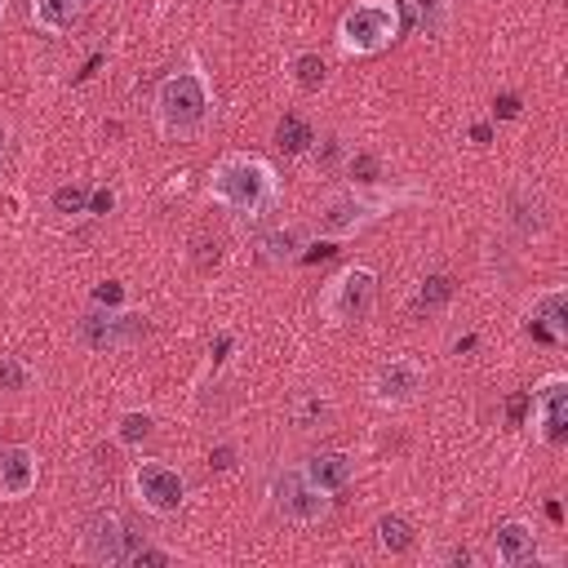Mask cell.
<instances>
[{
	"mask_svg": "<svg viewBox=\"0 0 568 568\" xmlns=\"http://www.w3.org/2000/svg\"><path fill=\"white\" fill-rule=\"evenodd\" d=\"M209 195L217 204H226L231 213H266L280 195V182H275V169L257 155H222L209 173Z\"/></svg>",
	"mask_w": 568,
	"mask_h": 568,
	"instance_id": "1",
	"label": "cell"
},
{
	"mask_svg": "<svg viewBox=\"0 0 568 568\" xmlns=\"http://www.w3.org/2000/svg\"><path fill=\"white\" fill-rule=\"evenodd\" d=\"M209 115V80L200 67H182L155 89V124L164 138H191Z\"/></svg>",
	"mask_w": 568,
	"mask_h": 568,
	"instance_id": "2",
	"label": "cell"
},
{
	"mask_svg": "<svg viewBox=\"0 0 568 568\" xmlns=\"http://www.w3.org/2000/svg\"><path fill=\"white\" fill-rule=\"evenodd\" d=\"M395 36H399V9H395V0H359L337 22V44H342V53H355V58L382 53Z\"/></svg>",
	"mask_w": 568,
	"mask_h": 568,
	"instance_id": "3",
	"label": "cell"
},
{
	"mask_svg": "<svg viewBox=\"0 0 568 568\" xmlns=\"http://www.w3.org/2000/svg\"><path fill=\"white\" fill-rule=\"evenodd\" d=\"M404 200H413V195H355V191L333 195L324 204V213H320V235L324 240H346V235L364 231L368 222H377L382 213H390Z\"/></svg>",
	"mask_w": 568,
	"mask_h": 568,
	"instance_id": "4",
	"label": "cell"
},
{
	"mask_svg": "<svg viewBox=\"0 0 568 568\" xmlns=\"http://www.w3.org/2000/svg\"><path fill=\"white\" fill-rule=\"evenodd\" d=\"M373 293H377V275L368 266H346L320 297V311L328 324H359L373 311Z\"/></svg>",
	"mask_w": 568,
	"mask_h": 568,
	"instance_id": "5",
	"label": "cell"
},
{
	"mask_svg": "<svg viewBox=\"0 0 568 568\" xmlns=\"http://www.w3.org/2000/svg\"><path fill=\"white\" fill-rule=\"evenodd\" d=\"M133 497H138L142 510H151V515L164 519V515H178L182 510L186 484H182V475L169 462L142 457V462H133Z\"/></svg>",
	"mask_w": 568,
	"mask_h": 568,
	"instance_id": "6",
	"label": "cell"
},
{
	"mask_svg": "<svg viewBox=\"0 0 568 568\" xmlns=\"http://www.w3.org/2000/svg\"><path fill=\"white\" fill-rule=\"evenodd\" d=\"M271 506L293 524H320L328 515V493H320L302 470H280L271 479Z\"/></svg>",
	"mask_w": 568,
	"mask_h": 568,
	"instance_id": "7",
	"label": "cell"
},
{
	"mask_svg": "<svg viewBox=\"0 0 568 568\" xmlns=\"http://www.w3.org/2000/svg\"><path fill=\"white\" fill-rule=\"evenodd\" d=\"M142 333H146L142 315H124V311H111V306L106 311H89L75 324V337L89 351H120V346H133Z\"/></svg>",
	"mask_w": 568,
	"mask_h": 568,
	"instance_id": "8",
	"label": "cell"
},
{
	"mask_svg": "<svg viewBox=\"0 0 568 568\" xmlns=\"http://www.w3.org/2000/svg\"><path fill=\"white\" fill-rule=\"evenodd\" d=\"M80 555L89 564H124L129 559V528L120 524L115 510H93L80 528Z\"/></svg>",
	"mask_w": 568,
	"mask_h": 568,
	"instance_id": "9",
	"label": "cell"
},
{
	"mask_svg": "<svg viewBox=\"0 0 568 568\" xmlns=\"http://www.w3.org/2000/svg\"><path fill=\"white\" fill-rule=\"evenodd\" d=\"M422 386H426L422 364H417V359H404V355L386 359V364L373 373V399H377V404H390V408L413 404V399L422 395Z\"/></svg>",
	"mask_w": 568,
	"mask_h": 568,
	"instance_id": "10",
	"label": "cell"
},
{
	"mask_svg": "<svg viewBox=\"0 0 568 568\" xmlns=\"http://www.w3.org/2000/svg\"><path fill=\"white\" fill-rule=\"evenodd\" d=\"M40 479V457L27 444H4L0 448V493L4 497H27Z\"/></svg>",
	"mask_w": 568,
	"mask_h": 568,
	"instance_id": "11",
	"label": "cell"
},
{
	"mask_svg": "<svg viewBox=\"0 0 568 568\" xmlns=\"http://www.w3.org/2000/svg\"><path fill=\"white\" fill-rule=\"evenodd\" d=\"M528 333L550 342V346H564L568 342V293L564 288H550L532 302V315H528Z\"/></svg>",
	"mask_w": 568,
	"mask_h": 568,
	"instance_id": "12",
	"label": "cell"
},
{
	"mask_svg": "<svg viewBox=\"0 0 568 568\" xmlns=\"http://www.w3.org/2000/svg\"><path fill=\"white\" fill-rule=\"evenodd\" d=\"M532 399H537V413H541V435H546L550 444H559V439L568 435V377L550 373V377L532 390Z\"/></svg>",
	"mask_w": 568,
	"mask_h": 568,
	"instance_id": "13",
	"label": "cell"
},
{
	"mask_svg": "<svg viewBox=\"0 0 568 568\" xmlns=\"http://www.w3.org/2000/svg\"><path fill=\"white\" fill-rule=\"evenodd\" d=\"M493 550H497V564H506V568H528V564H537V532H532V524H528V519H506V524H497Z\"/></svg>",
	"mask_w": 568,
	"mask_h": 568,
	"instance_id": "14",
	"label": "cell"
},
{
	"mask_svg": "<svg viewBox=\"0 0 568 568\" xmlns=\"http://www.w3.org/2000/svg\"><path fill=\"white\" fill-rule=\"evenodd\" d=\"M302 475H306L320 493H342V488L351 484V475H355V462H351L346 453H311L306 466H302Z\"/></svg>",
	"mask_w": 568,
	"mask_h": 568,
	"instance_id": "15",
	"label": "cell"
},
{
	"mask_svg": "<svg viewBox=\"0 0 568 568\" xmlns=\"http://www.w3.org/2000/svg\"><path fill=\"white\" fill-rule=\"evenodd\" d=\"M510 222H515V231L519 235H541L546 231V200H541V191H515V200H510Z\"/></svg>",
	"mask_w": 568,
	"mask_h": 568,
	"instance_id": "16",
	"label": "cell"
},
{
	"mask_svg": "<svg viewBox=\"0 0 568 568\" xmlns=\"http://www.w3.org/2000/svg\"><path fill=\"white\" fill-rule=\"evenodd\" d=\"M31 18H36V27H40V31L62 36V31H71V27H75L80 4H75V0H31Z\"/></svg>",
	"mask_w": 568,
	"mask_h": 568,
	"instance_id": "17",
	"label": "cell"
},
{
	"mask_svg": "<svg viewBox=\"0 0 568 568\" xmlns=\"http://www.w3.org/2000/svg\"><path fill=\"white\" fill-rule=\"evenodd\" d=\"M302 248H306V231L302 226H275L271 235H262V257L266 262H297L302 257Z\"/></svg>",
	"mask_w": 568,
	"mask_h": 568,
	"instance_id": "18",
	"label": "cell"
},
{
	"mask_svg": "<svg viewBox=\"0 0 568 568\" xmlns=\"http://www.w3.org/2000/svg\"><path fill=\"white\" fill-rule=\"evenodd\" d=\"M448 297H453V280H448V275H426L422 288L413 293V311H417V315H435Z\"/></svg>",
	"mask_w": 568,
	"mask_h": 568,
	"instance_id": "19",
	"label": "cell"
},
{
	"mask_svg": "<svg viewBox=\"0 0 568 568\" xmlns=\"http://www.w3.org/2000/svg\"><path fill=\"white\" fill-rule=\"evenodd\" d=\"M377 541H382V550L404 555V550L413 546V524H408L404 515H382V519H377Z\"/></svg>",
	"mask_w": 568,
	"mask_h": 568,
	"instance_id": "20",
	"label": "cell"
},
{
	"mask_svg": "<svg viewBox=\"0 0 568 568\" xmlns=\"http://www.w3.org/2000/svg\"><path fill=\"white\" fill-rule=\"evenodd\" d=\"M275 142H280V151H288V155H302V151L315 142V133H311V124H306V120H297V115H284V120L275 124Z\"/></svg>",
	"mask_w": 568,
	"mask_h": 568,
	"instance_id": "21",
	"label": "cell"
},
{
	"mask_svg": "<svg viewBox=\"0 0 568 568\" xmlns=\"http://www.w3.org/2000/svg\"><path fill=\"white\" fill-rule=\"evenodd\" d=\"M324 58L320 53H297L293 58V80H297V89H306V93H315L320 84H324Z\"/></svg>",
	"mask_w": 568,
	"mask_h": 568,
	"instance_id": "22",
	"label": "cell"
},
{
	"mask_svg": "<svg viewBox=\"0 0 568 568\" xmlns=\"http://www.w3.org/2000/svg\"><path fill=\"white\" fill-rule=\"evenodd\" d=\"M27 382H31L27 364L13 359V355H0V390L4 395H18V390H27Z\"/></svg>",
	"mask_w": 568,
	"mask_h": 568,
	"instance_id": "23",
	"label": "cell"
},
{
	"mask_svg": "<svg viewBox=\"0 0 568 568\" xmlns=\"http://www.w3.org/2000/svg\"><path fill=\"white\" fill-rule=\"evenodd\" d=\"M151 413H124L120 417V444H142L146 435H151Z\"/></svg>",
	"mask_w": 568,
	"mask_h": 568,
	"instance_id": "24",
	"label": "cell"
},
{
	"mask_svg": "<svg viewBox=\"0 0 568 568\" xmlns=\"http://www.w3.org/2000/svg\"><path fill=\"white\" fill-rule=\"evenodd\" d=\"M53 209H58V213H84V209H89V195L75 191V186H58V191H53Z\"/></svg>",
	"mask_w": 568,
	"mask_h": 568,
	"instance_id": "25",
	"label": "cell"
},
{
	"mask_svg": "<svg viewBox=\"0 0 568 568\" xmlns=\"http://www.w3.org/2000/svg\"><path fill=\"white\" fill-rule=\"evenodd\" d=\"M124 564H133V568H164V564H173V555H169V550H155V546L142 541Z\"/></svg>",
	"mask_w": 568,
	"mask_h": 568,
	"instance_id": "26",
	"label": "cell"
},
{
	"mask_svg": "<svg viewBox=\"0 0 568 568\" xmlns=\"http://www.w3.org/2000/svg\"><path fill=\"white\" fill-rule=\"evenodd\" d=\"M93 302H98V306H120V302H124V288H120L115 280H106V284L93 288Z\"/></svg>",
	"mask_w": 568,
	"mask_h": 568,
	"instance_id": "27",
	"label": "cell"
},
{
	"mask_svg": "<svg viewBox=\"0 0 568 568\" xmlns=\"http://www.w3.org/2000/svg\"><path fill=\"white\" fill-rule=\"evenodd\" d=\"M351 173H359V182H373L377 178V160L373 155H355L351 160Z\"/></svg>",
	"mask_w": 568,
	"mask_h": 568,
	"instance_id": "28",
	"label": "cell"
},
{
	"mask_svg": "<svg viewBox=\"0 0 568 568\" xmlns=\"http://www.w3.org/2000/svg\"><path fill=\"white\" fill-rule=\"evenodd\" d=\"M111 209V191H93L89 195V213H106Z\"/></svg>",
	"mask_w": 568,
	"mask_h": 568,
	"instance_id": "29",
	"label": "cell"
},
{
	"mask_svg": "<svg viewBox=\"0 0 568 568\" xmlns=\"http://www.w3.org/2000/svg\"><path fill=\"white\" fill-rule=\"evenodd\" d=\"M524 408H528V395H515L510 399V422H524Z\"/></svg>",
	"mask_w": 568,
	"mask_h": 568,
	"instance_id": "30",
	"label": "cell"
},
{
	"mask_svg": "<svg viewBox=\"0 0 568 568\" xmlns=\"http://www.w3.org/2000/svg\"><path fill=\"white\" fill-rule=\"evenodd\" d=\"M515 111H519V102H515L510 93H506V98H497V115H515Z\"/></svg>",
	"mask_w": 568,
	"mask_h": 568,
	"instance_id": "31",
	"label": "cell"
},
{
	"mask_svg": "<svg viewBox=\"0 0 568 568\" xmlns=\"http://www.w3.org/2000/svg\"><path fill=\"white\" fill-rule=\"evenodd\" d=\"M213 466H231V448H217L213 453Z\"/></svg>",
	"mask_w": 568,
	"mask_h": 568,
	"instance_id": "32",
	"label": "cell"
},
{
	"mask_svg": "<svg viewBox=\"0 0 568 568\" xmlns=\"http://www.w3.org/2000/svg\"><path fill=\"white\" fill-rule=\"evenodd\" d=\"M0 155H4V124H0Z\"/></svg>",
	"mask_w": 568,
	"mask_h": 568,
	"instance_id": "33",
	"label": "cell"
},
{
	"mask_svg": "<svg viewBox=\"0 0 568 568\" xmlns=\"http://www.w3.org/2000/svg\"><path fill=\"white\" fill-rule=\"evenodd\" d=\"M75 4H80V9H89V4H98V0H75Z\"/></svg>",
	"mask_w": 568,
	"mask_h": 568,
	"instance_id": "34",
	"label": "cell"
},
{
	"mask_svg": "<svg viewBox=\"0 0 568 568\" xmlns=\"http://www.w3.org/2000/svg\"><path fill=\"white\" fill-rule=\"evenodd\" d=\"M4 4H9V0H0V18H4Z\"/></svg>",
	"mask_w": 568,
	"mask_h": 568,
	"instance_id": "35",
	"label": "cell"
}]
</instances>
